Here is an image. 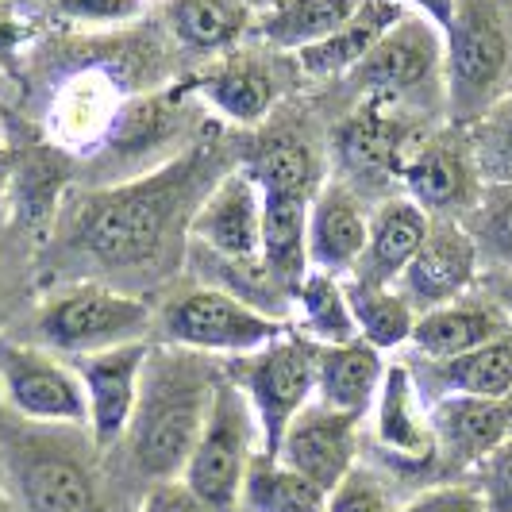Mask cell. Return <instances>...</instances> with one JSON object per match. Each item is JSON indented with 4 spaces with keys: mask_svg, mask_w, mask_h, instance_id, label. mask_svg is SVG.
Segmentation results:
<instances>
[{
    "mask_svg": "<svg viewBox=\"0 0 512 512\" xmlns=\"http://www.w3.org/2000/svg\"><path fill=\"white\" fill-rule=\"evenodd\" d=\"M197 181H201V162L193 154L147 178L89 193L70 224V251L108 274L147 266L162 255L166 239L178 231L181 208L193 201Z\"/></svg>",
    "mask_w": 512,
    "mask_h": 512,
    "instance_id": "6da1fadb",
    "label": "cell"
},
{
    "mask_svg": "<svg viewBox=\"0 0 512 512\" xmlns=\"http://www.w3.org/2000/svg\"><path fill=\"white\" fill-rule=\"evenodd\" d=\"M220 382V370H208L197 351L185 347H151L139 385V405L131 416V459L154 478H181L193 443L205 428L208 405Z\"/></svg>",
    "mask_w": 512,
    "mask_h": 512,
    "instance_id": "7a4b0ae2",
    "label": "cell"
},
{
    "mask_svg": "<svg viewBox=\"0 0 512 512\" xmlns=\"http://www.w3.org/2000/svg\"><path fill=\"white\" fill-rule=\"evenodd\" d=\"M512 89V0H455L443 27V97L451 128L470 131Z\"/></svg>",
    "mask_w": 512,
    "mask_h": 512,
    "instance_id": "3957f363",
    "label": "cell"
},
{
    "mask_svg": "<svg viewBox=\"0 0 512 512\" xmlns=\"http://www.w3.org/2000/svg\"><path fill=\"white\" fill-rule=\"evenodd\" d=\"M258 451H262V436H258L255 409L247 393L220 370L205 428L193 443L181 482L205 501L208 512H243V482Z\"/></svg>",
    "mask_w": 512,
    "mask_h": 512,
    "instance_id": "277c9868",
    "label": "cell"
},
{
    "mask_svg": "<svg viewBox=\"0 0 512 512\" xmlns=\"http://www.w3.org/2000/svg\"><path fill=\"white\" fill-rule=\"evenodd\" d=\"M362 101L393 104L420 120L424 108H443V31L432 20L405 12V20L343 77Z\"/></svg>",
    "mask_w": 512,
    "mask_h": 512,
    "instance_id": "5b68a950",
    "label": "cell"
},
{
    "mask_svg": "<svg viewBox=\"0 0 512 512\" xmlns=\"http://www.w3.org/2000/svg\"><path fill=\"white\" fill-rule=\"evenodd\" d=\"M151 320V305L131 293H120L108 282H74L43 301L35 332L43 347L81 359L93 351L147 339Z\"/></svg>",
    "mask_w": 512,
    "mask_h": 512,
    "instance_id": "8992f818",
    "label": "cell"
},
{
    "mask_svg": "<svg viewBox=\"0 0 512 512\" xmlns=\"http://www.w3.org/2000/svg\"><path fill=\"white\" fill-rule=\"evenodd\" d=\"M316 355L320 347L297 332H285L270 347L235 355L224 366L231 382L239 385L255 409L262 451L278 455L285 428L297 420V412L316 401Z\"/></svg>",
    "mask_w": 512,
    "mask_h": 512,
    "instance_id": "52a82bcc",
    "label": "cell"
},
{
    "mask_svg": "<svg viewBox=\"0 0 512 512\" xmlns=\"http://www.w3.org/2000/svg\"><path fill=\"white\" fill-rule=\"evenodd\" d=\"M162 335L197 355H251L289 332V324L231 297L216 285H201L162 308Z\"/></svg>",
    "mask_w": 512,
    "mask_h": 512,
    "instance_id": "ba28073f",
    "label": "cell"
},
{
    "mask_svg": "<svg viewBox=\"0 0 512 512\" xmlns=\"http://www.w3.org/2000/svg\"><path fill=\"white\" fill-rule=\"evenodd\" d=\"M420 143L416 116L382 101H362L332 131V154L339 166V181L351 185L362 201L366 197H393L389 189L401 181L405 158Z\"/></svg>",
    "mask_w": 512,
    "mask_h": 512,
    "instance_id": "9c48e42d",
    "label": "cell"
},
{
    "mask_svg": "<svg viewBox=\"0 0 512 512\" xmlns=\"http://www.w3.org/2000/svg\"><path fill=\"white\" fill-rule=\"evenodd\" d=\"M0 389L8 409L24 424L89 428V405L77 370L43 347L0 343Z\"/></svg>",
    "mask_w": 512,
    "mask_h": 512,
    "instance_id": "30bf717a",
    "label": "cell"
},
{
    "mask_svg": "<svg viewBox=\"0 0 512 512\" xmlns=\"http://www.w3.org/2000/svg\"><path fill=\"white\" fill-rule=\"evenodd\" d=\"M43 428V424H39ZM47 432V428H43ZM24 432L8 443V470L27 512H101L97 482L70 443Z\"/></svg>",
    "mask_w": 512,
    "mask_h": 512,
    "instance_id": "8fae6325",
    "label": "cell"
},
{
    "mask_svg": "<svg viewBox=\"0 0 512 512\" xmlns=\"http://www.w3.org/2000/svg\"><path fill=\"white\" fill-rule=\"evenodd\" d=\"M401 185H405V197H412L428 216L462 220L478 205L486 178L478 170L470 135L447 128L436 135H420V143L405 158Z\"/></svg>",
    "mask_w": 512,
    "mask_h": 512,
    "instance_id": "7c38bea8",
    "label": "cell"
},
{
    "mask_svg": "<svg viewBox=\"0 0 512 512\" xmlns=\"http://www.w3.org/2000/svg\"><path fill=\"white\" fill-rule=\"evenodd\" d=\"M189 239L197 251L220 262L262 258V189L247 170H231L208 185L189 216Z\"/></svg>",
    "mask_w": 512,
    "mask_h": 512,
    "instance_id": "4fadbf2b",
    "label": "cell"
},
{
    "mask_svg": "<svg viewBox=\"0 0 512 512\" xmlns=\"http://www.w3.org/2000/svg\"><path fill=\"white\" fill-rule=\"evenodd\" d=\"M151 355L147 339L120 343L108 351H93L77 359V378L85 389V405H89V439L97 451L116 447L128 436L131 416L139 405V385H143V366Z\"/></svg>",
    "mask_w": 512,
    "mask_h": 512,
    "instance_id": "5bb4252c",
    "label": "cell"
},
{
    "mask_svg": "<svg viewBox=\"0 0 512 512\" xmlns=\"http://www.w3.org/2000/svg\"><path fill=\"white\" fill-rule=\"evenodd\" d=\"M478 282H482V258H478L470 231L462 228V220L432 216V228L405 266L397 289L409 297L416 312H428V308L451 305L466 293H474Z\"/></svg>",
    "mask_w": 512,
    "mask_h": 512,
    "instance_id": "9a60e30c",
    "label": "cell"
},
{
    "mask_svg": "<svg viewBox=\"0 0 512 512\" xmlns=\"http://www.w3.org/2000/svg\"><path fill=\"white\" fill-rule=\"evenodd\" d=\"M355 451H359V416L312 401L285 428L278 459L332 497L339 482L355 470Z\"/></svg>",
    "mask_w": 512,
    "mask_h": 512,
    "instance_id": "2e32d148",
    "label": "cell"
},
{
    "mask_svg": "<svg viewBox=\"0 0 512 512\" xmlns=\"http://www.w3.org/2000/svg\"><path fill=\"white\" fill-rule=\"evenodd\" d=\"M374 439L393 466L405 470H428L436 466V432H432V409L416 385L409 362L385 366L382 389L374 397Z\"/></svg>",
    "mask_w": 512,
    "mask_h": 512,
    "instance_id": "e0dca14e",
    "label": "cell"
},
{
    "mask_svg": "<svg viewBox=\"0 0 512 512\" xmlns=\"http://www.w3.org/2000/svg\"><path fill=\"white\" fill-rule=\"evenodd\" d=\"M366 201L339 178L324 181L308 205V270L347 282L366 251Z\"/></svg>",
    "mask_w": 512,
    "mask_h": 512,
    "instance_id": "ac0fdd59",
    "label": "cell"
},
{
    "mask_svg": "<svg viewBox=\"0 0 512 512\" xmlns=\"http://www.w3.org/2000/svg\"><path fill=\"white\" fill-rule=\"evenodd\" d=\"M436 455L451 470H478L509 439V405L489 397H439L428 401Z\"/></svg>",
    "mask_w": 512,
    "mask_h": 512,
    "instance_id": "d6986e66",
    "label": "cell"
},
{
    "mask_svg": "<svg viewBox=\"0 0 512 512\" xmlns=\"http://www.w3.org/2000/svg\"><path fill=\"white\" fill-rule=\"evenodd\" d=\"M509 332L512 320L505 316V308L482 289V293H466L451 305L420 312L412 328V347L420 359H455Z\"/></svg>",
    "mask_w": 512,
    "mask_h": 512,
    "instance_id": "ffe728a7",
    "label": "cell"
},
{
    "mask_svg": "<svg viewBox=\"0 0 512 512\" xmlns=\"http://www.w3.org/2000/svg\"><path fill=\"white\" fill-rule=\"evenodd\" d=\"M432 228V216L416 205L412 197H385L370 212V231H366V251L351 274V282L366 285H397L412 255L420 251L424 235Z\"/></svg>",
    "mask_w": 512,
    "mask_h": 512,
    "instance_id": "44dd1931",
    "label": "cell"
},
{
    "mask_svg": "<svg viewBox=\"0 0 512 512\" xmlns=\"http://www.w3.org/2000/svg\"><path fill=\"white\" fill-rule=\"evenodd\" d=\"M412 374L424 401L455 397V393L505 401L512 393V332L455 359H420V370L412 366Z\"/></svg>",
    "mask_w": 512,
    "mask_h": 512,
    "instance_id": "7402d4cb",
    "label": "cell"
},
{
    "mask_svg": "<svg viewBox=\"0 0 512 512\" xmlns=\"http://www.w3.org/2000/svg\"><path fill=\"white\" fill-rule=\"evenodd\" d=\"M405 12L409 8H401L397 0H362L359 8H355V16L343 27H335L328 39H320V43H312L305 51H297L301 74L312 77V81L347 77L393 27L405 20Z\"/></svg>",
    "mask_w": 512,
    "mask_h": 512,
    "instance_id": "603a6c76",
    "label": "cell"
},
{
    "mask_svg": "<svg viewBox=\"0 0 512 512\" xmlns=\"http://www.w3.org/2000/svg\"><path fill=\"white\" fill-rule=\"evenodd\" d=\"M382 378V351L370 347L366 339L320 347V355H316V401L328 405V409L351 412L359 420L374 409Z\"/></svg>",
    "mask_w": 512,
    "mask_h": 512,
    "instance_id": "cb8c5ba5",
    "label": "cell"
},
{
    "mask_svg": "<svg viewBox=\"0 0 512 512\" xmlns=\"http://www.w3.org/2000/svg\"><path fill=\"white\" fill-rule=\"evenodd\" d=\"M197 93L224 120L243 124V128H255V124H262L270 116V108L278 101V81H274V74L258 58L228 54L208 74L197 77Z\"/></svg>",
    "mask_w": 512,
    "mask_h": 512,
    "instance_id": "d4e9b609",
    "label": "cell"
},
{
    "mask_svg": "<svg viewBox=\"0 0 512 512\" xmlns=\"http://www.w3.org/2000/svg\"><path fill=\"white\" fill-rule=\"evenodd\" d=\"M308 205L305 193H262V266L285 293L308 274Z\"/></svg>",
    "mask_w": 512,
    "mask_h": 512,
    "instance_id": "484cf974",
    "label": "cell"
},
{
    "mask_svg": "<svg viewBox=\"0 0 512 512\" xmlns=\"http://www.w3.org/2000/svg\"><path fill=\"white\" fill-rule=\"evenodd\" d=\"M362 0H270L255 12V35L274 51H305L343 27Z\"/></svg>",
    "mask_w": 512,
    "mask_h": 512,
    "instance_id": "4316f807",
    "label": "cell"
},
{
    "mask_svg": "<svg viewBox=\"0 0 512 512\" xmlns=\"http://www.w3.org/2000/svg\"><path fill=\"white\" fill-rule=\"evenodd\" d=\"M255 24V8L247 0H170L166 27L185 51L228 54Z\"/></svg>",
    "mask_w": 512,
    "mask_h": 512,
    "instance_id": "83f0119b",
    "label": "cell"
},
{
    "mask_svg": "<svg viewBox=\"0 0 512 512\" xmlns=\"http://www.w3.org/2000/svg\"><path fill=\"white\" fill-rule=\"evenodd\" d=\"M347 289V305L355 316L359 339H366L378 351H397L412 343V328H416V308L397 285H366V282H343Z\"/></svg>",
    "mask_w": 512,
    "mask_h": 512,
    "instance_id": "f1b7e54d",
    "label": "cell"
},
{
    "mask_svg": "<svg viewBox=\"0 0 512 512\" xmlns=\"http://www.w3.org/2000/svg\"><path fill=\"white\" fill-rule=\"evenodd\" d=\"M293 312H297V328L293 332L312 339L316 347H335V343H351L359 339L355 316L347 305V289L332 274L308 270L305 282L293 293Z\"/></svg>",
    "mask_w": 512,
    "mask_h": 512,
    "instance_id": "f546056e",
    "label": "cell"
},
{
    "mask_svg": "<svg viewBox=\"0 0 512 512\" xmlns=\"http://www.w3.org/2000/svg\"><path fill=\"white\" fill-rule=\"evenodd\" d=\"M243 512H328V493L278 455L258 451L243 482Z\"/></svg>",
    "mask_w": 512,
    "mask_h": 512,
    "instance_id": "4dcf8cb0",
    "label": "cell"
},
{
    "mask_svg": "<svg viewBox=\"0 0 512 512\" xmlns=\"http://www.w3.org/2000/svg\"><path fill=\"white\" fill-rule=\"evenodd\" d=\"M243 170L255 178V185L262 193H305L316 197V189L324 185L320 181V166H316V154L308 151L301 139L293 135H274L270 143H262Z\"/></svg>",
    "mask_w": 512,
    "mask_h": 512,
    "instance_id": "1f68e13d",
    "label": "cell"
},
{
    "mask_svg": "<svg viewBox=\"0 0 512 512\" xmlns=\"http://www.w3.org/2000/svg\"><path fill=\"white\" fill-rule=\"evenodd\" d=\"M462 228L478 247L482 274H512V181L486 185L478 205L462 216Z\"/></svg>",
    "mask_w": 512,
    "mask_h": 512,
    "instance_id": "d6a6232c",
    "label": "cell"
},
{
    "mask_svg": "<svg viewBox=\"0 0 512 512\" xmlns=\"http://www.w3.org/2000/svg\"><path fill=\"white\" fill-rule=\"evenodd\" d=\"M486 185L512 181V89L466 131Z\"/></svg>",
    "mask_w": 512,
    "mask_h": 512,
    "instance_id": "836d02e7",
    "label": "cell"
},
{
    "mask_svg": "<svg viewBox=\"0 0 512 512\" xmlns=\"http://www.w3.org/2000/svg\"><path fill=\"white\" fill-rule=\"evenodd\" d=\"M54 12L62 20H74V24L89 27H112V24H128L143 12V0H51Z\"/></svg>",
    "mask_w": 512,
    "mask_h": 512,
    "instance_id": "e575fe53",
    "label": "cell"
},
{
    "mask_svg": "<svg viewBox=\"0 0 512 512\" xmlns=\"http://www.w3.org/2000/svg\"><path fill=\"white\" fill-rule=\"evenodd\" d=\"M478 493L486 501V512H512V439H505L478 470Z\"/></svg>",
    "mask_w": 512,
    "mask_h": 512,
    "instance_id": "d590c367",
    "label": "cell"
},
{
    "mask_svg": "<svg viewBox=\"0 0 512 512\" xmlns=\"http://www.w3.org/2000/svg\"><path fill=\"white\" fill-rule=\"evenodd\" d=\"M397 512H486V501L478 486H466V482H443L424 493H416L405 509Z\"/></svg>",
    "mask_w": 512,
    "mask_h": 512,
    "instance_id": "8d00e7d4",
    "label": "cell"
},
{
    "mask_svg": "<svg viewBox=\"0 0 512 512\" xmlns=\"http://www.w3.org/2000/svg\"><path fill=\"white\" fill-rule=\"evenodd\" d=\"M328 512H389V501H385L382 486L370 474L351 470L328 497Z\"/></svg>",
    "mask_w": 512,
    "mask_h": 512,
    "instance_id": "74e56055",
    "label": "cell"
},
{
    "mask_svg": "<svg viewBox=\"0 0 512 512\" xmlns=\"http://www.w3.org/2000/svg\"><path fill=\"white\" fill-rule=\"evenodd\" d=\"M139 512H208V505L181 478H170V482H158L147 493Z\"/></svg>",
    "mask_w": 512,
    "mask_h": 512,
    "instance_id": "f35d334b",
    "label": "cell"
},
{
    "mask_svg": "<svg viewBox=\"0 0 512 512\" xmlns=\"http://www.w3.org/2000/svg\"><path fill=\"white\" fill-rule=\"evenodd\" d=\"M24 39V20L12 0H0V62H12V54Z\"/></svg>",
    "mask_w": 512,
    "mask_h": 512,
    "instance_id": "ab89813d",
    "label": "cell"
},
{
    "mask_svg": "<svg viewBox=\"0 0 512 512\" xmlns=\"http://www.w3.org/2000/svg\"><path fill=\"white\" fill-rule=\"evenodd\" d=\"M397 4H401V8H412V12L424 16V20H432L439 31L451 24V16H455V0H397Z\"/></svg>",
    "mask_w": 512,
    "mask_h": 512,
    "instance_id": "60d3db41",
    "label": "cell"
},
{
    "mask_svg": "<svg viewBox=\"0 0 512 512\" xmlns=\"http://www.w3.org/2000/svg\"><path fill=\"white\" fill-rule=\"evenodd\" d=\"M478 285L486 289L497 305L505 308V316L512 320V274H482V282Z\"/></svg>",
    "mask_w": 512,
    "mask_h": 512,
    "instance_id": "b9f144b4",
    "label": "cell"
},
{
    "mask_svg": "<svg viewBox=\"0 0 512 512\" xmlns=\"http://www.w3.org/2000/svg\"><path fill=\"white\" fill-rule=\"evenodd\" d=\"M505 405H509V439H512V393L505 397Z\"/></svg>",
    "mask_w": 512,
    "mask_h": 512,
    "instance_id": "7bdbcfd3",
    "label": "cell"
},
{
    "mask_svg": "<svg viewBox=\"0 0 512 512\" xmlns=\"http://www.w3.org/2000/svg\"><path fill=\"white\" fill-rule=\"evenodd\" d=\"M247 4H251V8H255V12H258V8H266L270 0H247Z\"/></svg>",
    "mask_w": 512,
    "mask_h": 512,
    "instance_id": "ee69618b",
    "label": "cell"
}]
</instances>
